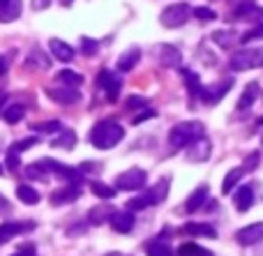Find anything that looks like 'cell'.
I'll return each instance as SVG.
<instances>
[{"instance_id":"obj_1","label":"cell","mask_w":263,"mask_h":256,"mask_svg":"<svg viewBox=\"0 0 263 256\" xmlns=\"http://www.w3.org/2000/svg\"><path fill=\"white\" fill-rule=\"evenodd\" d=\"M88 139H90V143L97 150H111L125 139V129L116 120H100V123L92 125Z\"/></svg>"},{"instance_id":"obj_2","label":"cell","mask_w":263,"mask_h":256,"mask_svg":"<svg viewBox=\"0 0 263 256\" xmlns=\"http://www.w3.org/2000/svg\"><path fill=\"white\" fill-rule=\"evenodd\" d=\"M205 134V127L203 123H199V120H187V123H178L171 127V132H168V146L173 148V150H182V148H187L194 139L203 136Z\"/></svg>"},{"instance_id":"obj_3","label":"cell","mask_w":263,"mask_h":256,"mask_svg":"<svg viewBox=\"0 0 263 256\" xmlns=\"http://www.w3.org/2000/svg\"><path fill=\"white\" fill-rule=\"evenodd\" d=\"M229 67L233 72H245V69H259L263 67V49H240L231 55Z\"/></svg>"},{"instance_id":"obj_4","label":"cell","mask_w":263,"mask_h":256,"mask_svg":"<svg viewBox=\"0 0 263 256\" xmlns=\"http://www.w3.org/2000/svg\"><path fill=\"white\" fill-rule=\"evenodd\" d=\"M148 183V173L143 169H127L120 175H116V192H136V189H143V185Z\"/></svg>"},{"instance_id":"obj_5","label":"cell","mask_w":263,"mask_h":256,"mask_svg":"<svg viewBox=\"0 0 263 256\" xmlns=\"http://www.w3.org/2000/svg\"><path fill=\"white\" fill-rule=\"evenodd\" d=\"M192 16V7L187 3H178V5H168L162 14H159V23L164 28H178L182 23H187V18Z\"/></svg>"},{"instance_id":"obj_6","label":"cell","mask_w":263,"mask_h":256,"mask_svg":"<svg viewBox=\"0 0 263 256\" xmlns=\"http://www.w3.org/2000/svg\"><path fill=\"white\" fill-rule=\"evenodd\" d=\"M97 88H102V90L106 92L109 102H116L120 95V88H123V78L116 76L109 69H102V72L97 74Z\"/></svg>"},{"instance_id":"obj_7","label":"cell","mask_w":263,"mask_h":256,"mask_svg":"<svg viewBox=\"0 0 263 256\" xmlns=\"http://www.w3.org/2000/svg\"><path fill=\"white\" fill-rule=\"evenodd\" d=\"M46 95H49L55 104H63V106H72L81 100V92L69 86H49L46 88Z\"/></svg>"},{"instance_id":"obj_8","label":"cell","mask_w":263,"mask_h":256,"mask_svg":"<svg viewBox=\"0 0 263 256\" xmlns=\"http://www.w3.org/2000/svg\"><path fill=\"white\" fill-rule=\"evenodd\" d=\"M231 88H233V78H227V81L217 83V86H210V88L203 86V88H201V92H199V100L203 102V104L215 106V104H219V102H222V97L227 95Z\"/></svg>"},{"instance_id":"obj_9","label":"cell","mask_w":263,"mask_h":256,"mask_svg":"<svg viewBox=\"0 0 263 256\" xmlns=\"http://www.w3.org/2000/svg\"><path fill=\"white\" fill-rule=\"evenodd\" d=\"M32 229H35V222H5L0 224V245L9 243L21 233H30Z\"/></svg>"},{"instance_id":"obj_10","label":"cell","mask_w":263,"mask_h":256,"mask_svg":"<svg viewBox=\"0 0 263 256\" xmlns=\"http://www.w3.org/2000/svg\"><path fill=\"white\" fill-rule=\"evenodd\" d=\"M213 152V143L208 141L205 136H199L187 146V160L190 162H205Z\"/></svg>"},{"instance_id":"obj_11","label":"cell","mask_w":263,"mask_h":256,"mask_svg":"<svg viewBox=\"0 0 263 256\" xmlns=\"http://www.w3.org/2000/svg\"><path fill=\"white\" fill-rule=\"evenodd\" d=\"M155 58H157V63L162 65V67H180V51L176 49V46L171 44H159L157 51H155Z\"/></svg>"},{"instance_id":"obj_12","label":"cell","mask_w":263,"mask_h":256,"mask_svg":"<svg viewBox=\"0 0 263 256\" xmlns=\"http://www.w3.org/2000/svg\"><path fill=\"white\" fill-rule=\"evenodd\" d=\"M236 240H238L240 245H245V247L261 243V240H263V224H261V222H256V224L242 226V229L236 233Z\"/></svg>"},{"instance_id":"obj_13","label":"cell","mask_w":263,"mask_h":256,"mask_svg":"<svg viewBox=\"0 0 263 256\" xmlns=\"http://www.w3.org/2000/svg\"><path fill=\"white\" fill-rule=\"evenodd\" d=\"M111 226H114L116 233H129L134 229V212L129 210H114L111 215Z\"/></svg>"},{"instance_id":"obj_14","label":"cell","mask_w":263,"mask_h":256,"mask_svg":"<svg viewBox=\"0 0 263 256\" xmlns=\"http://www.w3.org/2000/svg\"><path fill=\"white\" fill-rule=\"evenodd\" d=\"M233 203H236L238 212H247L252 206H254V187H252V185L238 187L236 194H233Z\"/></svg>"},{"instance_id":"obj_15","label":"cell","mask_w":263,"mask_h":256,"mask_svg":"<svg viewBox=\"0 0 263 256\" xmlns=\"http://www.w3.org/2000/svg\"><path fill=\"white\" fill-rule=\"evenodd\" d=\"M79 196H81V185H67V187L55 189V192L51 194V203H53V206H63V203L77 201Z\"/></svg>"},{"instance_id":"obj_16","label":"cell","mask_w":263,"mask_h":256,"mask_svg":"<svg viewBox=\"0 0 263 256\" xmlns=\"http://www.w3.org/2000/svg\"><path fill=\"white\" fill-rule=\"evenodd\" d=\"M205 201H208V185H199V187H196L194 192L187 196V201H185V212H196V210H201V208L205 206Z\"/></svg>"},{"instance_id":"obj_17","label":"cell","mask_w":263,"mask_h":256,"mask_svg":"<svg viewBox=\"0 0 263 256\" xmlns=\"http://www.w3.org/2000/svg\"><path fill=\"white\" fill-rule=\"evenodd\" d=\"M168 185H171V178H159L157 185H153L150 189H145V196H148L150 206H155V203H162L164 199L168 196Z\"/></svg>"},{"instance_id":"obj_18","label":"cell","mask_w":263,"mask_h":256,"mask_svg":"<svg viewBox=\"0 0 263 256\" xmlns=\"http://www.w3.org/2000/svg\"><path fill=\"white\" fill-rule=\"evenodd\" d=\"M182 233L194 235V238H213V240L217 238V231L210 224H205V222H190V224L182 226Z\"/></svg>"},{"instance_id":"obj_19","label":"cell","mask_w":263,"mask_h":256,"mask_svg":"<svg viewBox=\"0 0 263 256\" xmlns=\"http://www.w3.org/2000/svg\"><path fill=\"white\" fill-rule=\"evenodd\" d=\"M49 49H51V53H53V58L55 60H60V63H72L74 60V49L67 44V42H63V40H51L49 42Z\"/></svg>"},{"instance_id":"obj_20","label":"cell","mask_w":263,"mask_h":256,"mask_svg":"<svg viewBox=\"0 0 263 256\" xmlns=\"http://www.w3.org/2000/svg\"><path fill=\"white\" fill-rule=\"evenodd\" d=\"M141 60V49H136V46H129L125 53H120L118 58V72H132V69L139 65Z\"/></svg>"},{"instance_id":"obj_21","label":"cell","mask_w":263,"mask_h":256,"mask_svg":"<svg viewBox=\"0 0 263 256\" xmlns=\"http://www.w3.org/2000/svg\"><path fill=\"white\" fill-rule=\"evenodd\" d=\"M261 95V86L256 81H252V83H247V88L242 90V95H240V100H238V111H245V109H250L252 104L256 102V97Z\"/></svg>"},{"instance_id":"obj_22","label":"cell","mask_w":263,"mask_h":256,"mask_svg":"<svg viewBox=\"0 0 263 256\" xmlns=\"http://www.w3.org/2000/svg\"><path fill=\"white\" fill-rule=\"evenodd\" d=\"M21 16V0H7L0 5V23H12Z\"/></svg>"},{"instance_id":"obj_23","label":"cell","mask_w":263,"mask_h":256,"mask_svg":"<svg viewBox=\"0 0 263 256\" xmlns=\"http://www.w3.org/2000/svg\"><path fill=\"white\" fill-rule=\"evenodd\" d=\"M145 254L148 256H176L173 247L168 243H164L162 238H153L145 243Z\"/></svg>"},{"instance_id":"obj_24","label":"cell","mask_w":263,"mask_h":256,"mask_svg":"<svg viewBox=\"0 0 263 256\" xmlns=\"http://www.w3.org/2000/svg\"><path fill=\"white\" fill-rule=\"evenodd\" d=\"M111 215H114V208L111 206H95L88 212V222H90L92 226H102L104 222L111 220Z\"/></svg>"},{"instance_id":"obj_25","label":"cell","mask_w":263,"mask_h":256,"mask_svg":"<svg viewBox=\"0 0 263 256\" xmlns=\"http://www.w3.org/2000/svg\"><path fill=\"white\" fill-rule=\"evenodd\" d=\"M55 81L60 83V86H69V88H79L83 83V76L77 72H72V69H60L58 74H55Z\"/></svg>"},{"instance_id":"obj_26","label":"cell","mask_w":263,"mask_h":256,"mask_svg":"<svg viewBox=\"0 0 263 256\" xmlns=\"http://www.w3.org/2000/svg\"><path fill=\"white\" fill-rule=\"evenodd\" d=\"M51 146H53V148H65V150H72V148L77 146V134H74L72 129H60V136H55L53 141H51Z\"/></svg>"},{"instance_id":"obj_27","label":"cell","mask_w":263,"mask_h":256,"mask_svg":"<svg viewBox=\"0 0 263 256\" xmlns=\"http://www.w3.org/2000/svg\"><path fill=\"white\" fill-rule=\"evenodd\" d=\"M242 175H245V169H242V166H236V169L229 171L224 183H222V194H231V189H236V185L240 183Z\"/></svg>"},{"instance_id":"obj_28","label":"cell","mask_w":263,"mask_h":256,"mask_svg":"<svg viewBox=\"0 0 263 256\" xmlns=\"http://www.w3.org/2000/svg\"><path fill=\"white\" fill-rule=\"evenodd\" d=\"M16 196L21 203H26V206H35V203H40V192L37 189H32L30 185H18L16 187Z\"/></svg>"},{"instance_id":"obj_29","label":"cell","mask_w":263,"mask_h":256,"mask_svg":"<svg viewBox=\"0 0 263 256\" xmlns=\"http://www.w3.org/2000/svg\"><path fill=\"white\" fill-rule=\"evenodd\" d=\"M182 72V78H185V86H187V90H190V95L192 97H199V92H201V78H199V74L196 72H192V69H180Z\"/></svg>"},{"instance_id":"obj_30","label":"cell","mask_w":263,"mask_h":256,"mask_svg":"<svg viewBox=\"0 0 263 256\" xmlns=\"http://www.w3.org/2000/svg\"><path fill=\"white\" fill-rule=\"evenodd\" d=\"M23 115H26V106H23V104H12V106H7V109L3 111V118H5V123H7V125L21 123Z\"/></svg>"},{"instance_id":"obj_31","label":"cell","mask_w":263,"mask_h":256,"mask_svg":"<svg viewBox=\"0 0 263 256\" xmlns=\"http://www.w3.org/2000/svg\"><path fill=\"white\" fill-rule=\"evenodd\" d=\"M23 173H26V178H28V180H42V183H46V180L51 178V173L44 169V166H42V162L26 166V171H23Z\"/></svg>"},{"instance_id":"obj_32","label":"cell","mask_w":263,"mask_h":256,"mask_svg":"<svg viewBox=\"0 0 263 256\" xmlns=\"http://www.w3.org/2000/svg\"><path fill=\"white\" fill-rule=\"evenodd\" d=\"M26 65H28V67H35V65H37V67H40V69H49V67H51V60L46 58V55L42 53L40 49H32V53L28 55Z\"/></svg>"},{"instance_id":"obj_33","label":"cell","mask_w":263,"mask_h":256,"mask_svg":"<svg viewBox=\"0 0 263 256\" xmlns=\"http://www.w3.org/2000/svg\"><path fill=\"white\" fill-rule=\"evenodd\" d=\"M32 132H40V134H55L63 129V125L58 120H46V123H32L30 125Z\"/></svg>"},{"instance_id":"obj_34","label":"cell","mask_w":263,"mask_h":256,"mask_svg":"<svg viewBox=\"0 0 263 256\" xmlns=\"http://www.w3.org/2000/svg\"><path fill=\"white\" fill-rule=\"evenodd\" d=\"M90 189H92V194L100 199H114L116 196V189L109 187V185H104V183H100V180H92Z\"/></svg>"},{"instance_id":"obj_35","label":"cell","mask_w":263,"mask_h":256,"mask_svg":"<svg viewBox=\"0 0 263 256\" xmlns=\"http://www.w3.org/2000/svg\"><path fill=\"white\" fill-rule=\"evenodd\" d=\"M178 256H210V252H205L203 247H199L194 243H185L178 247Z\"/></svg>"},{"instance_id":"obj_36","label":"cell","mask_w":263,"mask_h":256,"mask_svg":"<svg viewBox=\"0 0 263 256\" xmlns=\"http://www.w3.org/2000/svg\"><path fill=\"white\" fill-rule=\"evenodd\" d=\"M97 49H100V42L97 40H90V37H81V53L83 55H95L97 53Z\"/></svg>"},{"instance_id":"obj_37","label":"cell","mask_w":263,"mask_h":256,"mask_svg":"<svg viewBox=\"0 0 263 256\" xmlns=\"http://www.w3.org/2000/svg\"><path fill=\"white\" fill-rule=\"evenodd\" d=\"M213 42H217L222 49H231V44L236 40L231 37V32H229V30H219V32H215V35H213Z\"/></svg>"},{"instance_id":"obj_38","label":"cell","mask_w":263,"mask_h":256,"mask_svg":"<svg viewBox=\"0 0 263 256\" xmlns=\"http://www.w3.org/2000/svg\"><path fill=\"white\" fill-rule=\"evenodd\" d=\"M148 106V100L145 97H139V95H132L127 97V102H125V109L132 111V109H145Z\"/></svg>"},{"instance_id":"obj_39","label":"cell","mask_w":263,"mask_h":256,"mask_svg":"<svg viewBox=\"0 0 263 256\" xmlns=\"http://www.w3.org/2000/svg\"><path fill=\"white\" fill-rule=\"evenodd\" d=\"M252 40H263V21L259 23V26H254L252 30H247L245 35L240 37V42L245 44V42H252Z\"/></svg>"},{"instance_id":"obj_40","label":"cell","mask_w":263,"mask_h":256,"mask_svg":"<svg viewBox=\"0 0 263 256\" xmlns=\"http://www.w3.org/2000/svg\"><path fill=\"white\" fill-rule=\"evenodd\" d=\"M32 146H37V139L35 136H30V139H21V141H16L9 150H14V152H23V150H28V148H32Z\"/></svg>"},{"instance_id":"obj_41","label":"cell","mask_w":263,"mask_h":256,"mask_svg":"<svg viewBox=\"0 0 263 256\" xmlns=\"http://www.w3.org/2000/svg\"><path fill=\"white\" fill-rule=\"evenodd\" d=\"M192 14H194L196 18H201V21H210V18H215V12L208 7H194L192 9Z\"/></svg>"},{"instance_id":"obj_42","label":"cell","mask_w":263,"mask_h":256,"mask_svg":"<svg viewBox=\"0 0 263 256\" xmlns=\"http://www.w3.org/2000/svg\"><path fill=\"white\" fill-rule=\"evenodd\" d=\"M5 166L9 171H18V152L7 150V157H5Z\"/></svg>"},{"instance_id":"obj_43","label":"cell","mask_w":263,"mask_h":256,"mask_svg":"<svg viewBox=\"0 0 263 256\" xmlns=\"http://www.w3.org/2000/svg\"><path fill=\"white\" fill-rule=\"evenodd\" d=\"M153 115H155V111L145 106V109L141 111V113H136L134 118H132V123H134V125H139V123H143V120H150V118H153Z\"/></svg>"},{"instance_id":"obj_44","label":"cell","mask_w":263,"mask_h":256,"mask_svg":"<svg viewBox=\"0 0 263 256\" xmlns=\"http://www.w3.org/2000/svg\"><path fill=\"white\" fill-rule=\"evenodd\" d=\"M259 160H261L259 152H252V155L245 160V166H242V169H245V171H254L256 166H259Z\"/></svg>"},{"instance_id":"obj_45","label":"cell","mask_w":263,"mask_h":256,"mask_svg":"<svg viewBox=\"0 0 263 256\" xmlns=\"http://www.w3.org/2000/svg\"><path fill=\"white\" fill-rule=\"evenodd\" d=\"M14 256H35V247L28 243V245H23V247L18 249V254H14Z\"/></svg>"},{"instance_id":"obj_46","label":"cell","mask_w":263,"mask_h":256,"mask_svg":"<svg viewBox=\"0 0 263 256\" xmlns=\"http://www.w3.org/2000/svg\"><path fill=\"white\" fill-rule=\"evenodd\" d=\"M51 5V0H32V9H37V12H40V9H46Z\"/></svg>"},{"instance_id":"obj_47","label":"cell","mask_w":263,"mask_h":256,"mask_svg":"<svg viewBox=\"0 0 263 256\" xmlns=\"http://www.w3.org/2000/svg\"><path fill=\"white\" fill-rule=\"evenodd\" d=\"M5 72H7V60H5V58H0V76H3Z\"/></svg>"},{"instance_id":"obj_48","label":"cell","mask_w":263,"mask_h":256,"mask_svg":"<svg viewBox=\"0 0 263 256\" xmlns=\"http://www.w3.org/2000/svg\"><path fill=\"white\" fill-rule=\"evenodd\" d=\"M7 208H9V206H7V201H5V199L0 196V210H7Z\"/></svg>"},{"instance_id":"obj_49","label":"cell","mask_w":263,"mask_h":256,"mask_svg":"<svg viewBox=\"0 0 263 256\" xmlns=\"http://www.w3.org/2000/svg\"><path fill=\"white\" fill-rule=\"evenodd\" d=\"M3 104H5V92H0V109H3Z\"/></svg>"},{"instance_id":"obj_50","label":"cell","mask_w":263,"mask_h":256,"mask_svg":"<svg viewBox=\"0 0 263 256\" xmlns=\"http://www.w3.org/2000/svg\"><path fill=\"white\" fill-rule=\"evenodd\" d=\"M60 3H63V5H72L74 0H60Z\"/></svg>"},{"instance_id":"obj_51","label":"cell","mask_w":263,"mask_h":256,"mask_svg":"<svg viewBox=\"0 0 263 256\" xmlns=\"http://www.w3.org/2000/svg\"><path fill=\"white\" fill-rule=\"evenodd\" d=\"M106 256H123V254H118V252H109Z\"/></svg>"},{"instance_id":"obj_52","label":"cell","mask_w":263,"mask_h":256,"mask_svg":"<svg viewBox=\"0 0 263 256\" xmlns=\"http://www.w3.org/2000/svg\"><path fill=\"white\" fill-rule=\"evenodd\" d=\"M259 125H263V118H259Z\"/></svg>"},{"instance_id":"obj_53","label":"cell","mask_w":263,"mask_h":256,"mask_svg":"<svg viewBox=\"0 0 263 256\" xmlns=\"http://www.w3.org/2000/svg\"><path fill=\"white\" fill-rule=\"evenodd\" d=\"M3 3H7V0H0V5H3Z\"/></svg>"},{"instance_id":"obj_54","label":"cell","mask_w":263,"mask_h":256,"mask_svg":"<svg viewBox=\"0 0 263 256\" xmlns=\"http://www.w3.org/2000/svg\"><path fill=\"white\" fill-rule=\"evenodd\" d=\"M0 173H3V166H0Z\"/></svg>"}]
</instances>
